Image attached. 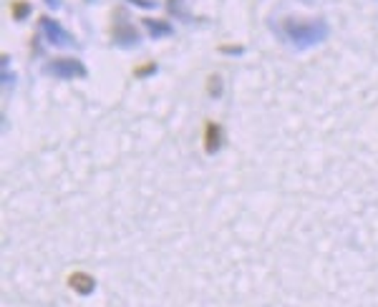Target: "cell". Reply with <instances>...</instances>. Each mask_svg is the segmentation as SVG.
<instances>
[{
    "label": "cell",
    "mask_w": 378,
    "mask_h": 307,
    "mask_svg": "<svg viewBox=\"0 0 378 307\" xmlns=\"http://www.w3.org/2000/svg\"><path fill=\"white\" fill-rule=\"evenodd\" d=\"M71 287H76L78 292H91L94 290V280L88 275H83V272H74V275L69 277Z\"/></svg>",
    "instance_id": "obj_5"
},
{
    "label": "cell",
    "mask_w": 378,
    "mask_h": 307,
    "mask_svg": "<svg viewBox=\"0 0 378 307\" xmlns=\"http://www.w3.org/2000/svg\"><path fill=\"white\" fill-rule=\"evenodd\" d=\"M50 73H56V76H61V78H74V76H83L86 73V69H83L81 63L78 61H74V58H58L56 63H50Z\"/></svg>",
    "instance_id": "obj_2"
},
{
    "label": "cell",
    "mask_w": 378,
    "mask_h": 307,
    "mask_svg": "<svg viewBox=\"0 0 378 307\" xmlns=\"http://www.w3.org/2000/svg\"><path fill=\"white\" fill-rule=\"evenodd\" d=\"M46 3H50V6H58V0H46Z\"/></svg>",
    "instance_id": "obj_8"
},
{
    "label": "cell",
    "mask_w": 378,
    "mask_h": 307,
    "mask_svg": "<svg viewBox=\"0 0 378 307\" xmlns=\"http://www.w3.org/2000/svg\"><path fill=\"white\" fill-rule=\"evenodd\" d=\"M134 3H136V6H141V8H149V6H154L157 0H134Z\"/></svg>",
    "instance_id": "obj_7"
},
{
    "label": "cell",
    "mask_w": 378,
    "mask_h": 307,
    "mask_svg": "<svg viewBox=\"0 0 378 307\" xmlns=\"http://www.w3.org/2000/svg\"><path fill=\"white\" fill-rule=\"evenodd\" d=\"M41 25H43L46 36L50 38V43H56V45H66V43H71V36H69V33H66V31H63V28L56 23V20L41 18Z\"/></svg>",
    "instance_id": "obj_3"
},
{
    "label": "cell",
    "mask_w": 378,
    "mask_h": 307,
    "mask_svg": "<svg viewBox=\"0 0 378 307\" xmlns=\"http://www.w3.org/2000/svg\"><path fill=\"white\" fill-rule=\"evenodd\" d=\"M285 33H288L293 41L298 43H318L328 36V25L323 20H298V18H288L283 23Z\"/></svg>",
    "instance_id": "obj_1"
},
{
    "label": "cell",
    "mask_w": 378,
    "mask_h": 307,
    "mask_svg": "<svg viewBox=\"0 0 378 307\" xmlns=\"http://www.w3.org/2000/svg\"><path fill=\"white\" fill-rule=\"evenodd\" d=\"M204 149H207V154H214L220 149V126L217 124H207V129H204Z\"/></svg>",
    "instance_id": "obj_4"
},
{
    "label": "cell",
    "mask_w": 378,
    "mask_h": 307,
    "mask_svg": "<svg viewBox=\"0 0 378 307\" xmlns=\"http://www.w3.org/2000/svg\"><path fill=\"white\" fill-rule=\"evenodd\" d=\"M144 25L149 28L151 36H167V33H172V28L167 23H162V20H144Z\"/></svg>",
    "instance_id": "obj_6"
}]
</instances>
